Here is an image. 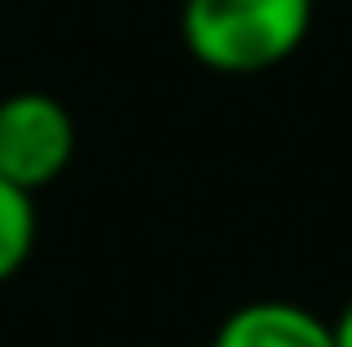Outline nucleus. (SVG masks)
I'll return each mask as SVG.
<instances>
[{
	"label": "nucleus",
	"instance_id": "f257e3e1",
	"mask_svg": "<svg viewBox=\"0 0 352 347\" xmlns=\"http://www.w3.org/2000/svg\"><path fill=\"white\" fill-rule=\"evenodd\" d=\"M317 0H184L179 41L220 77H256L301 52Z\"/></svg>",
	"mask_w": 352,
	"mask_h": 347
},
{
	"label": "nucleus",
	"instance_id": "f03ea898",
	"mask_svg": "<svg viewBox=\"0 0 352 347\" xmlns=\"http://www.w3.org/2000/svg\"><path fill=\"white\" fill-rule=\"evenodd\" d=\"M72 153H77V123L62 98L36 87L0 98V179L6 184L36 194L72 169Z\"/></svg>",
	"mask_w": 352,
	"mask_h": 347
},
{
	"label": "nucleus",
	"instance_id": "7ed1b4c3",
	"mask_svg": "<svg viewBox=\"0 0 352 347\" xmlns=\"http://www.w3.org/2000/svg\"><path fill=\"white\" fill-rule=\"evenodd\" d=\"M210 347H337L332 322L317 317L301 302H245L235 306L220 327H214Z\"/></svg>",
	"mask_w": 352,
	"mask_h": 347
},
{
	"label": "nucleus",
	"instance_id": "20e7f679",
	"mask_svg": "<svg viewBox=\"0 0 352 347\" xmlns=\"http://www.w3.org/2000/svg\"><path fill=\"white\" fill-rule=\"evenodd\" d=\"M36 194L6 184L0 179V286L10 276H21V266L31 260L36 250Z\"/></svg>",
	"mask_w": 352,
	"mask_h": 347
},
{
	"label": "nucleus",
	"instance_id": "39448f33",
	"mask_svg": "<svg viewBox=\"0 0 352 347\" xmlns=\"http://www.w3.org/2000/svg\"><path fill=\"white\" fill-rule=\"evenodd\" d=\"M332 332H337V347H352V296H347V306H342V312H337Z\"/></svg>",
	"mask_w": 352,
	"mask_h": 347
}]
</instances>
